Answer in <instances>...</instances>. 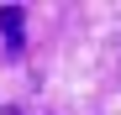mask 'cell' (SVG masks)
<instances>
[{
	"label": "cell",
	"mask_w": 121,
	"mask_h": 115,
	"mask_svg": "<svg viewBox=\"0 0 121 115\" xmlns=\"http://www.w3.org/2000/svg\"><path fill=\"white\" fill-rule=\"evenodd\" d=\"M21 26H26V11H21V5H0V52H5L11 63L26 52V37H21Z\"/></svg>",
	"instance_id": "cell-1"
},
{
	"label": "cell",
	"mask_w": 121,
	"mask_h": 115,
	"mask_svg": "<svg viewBox=\"0 0 121 115\" xmlns=\"http://www.w3.org/2000/svg\"><path fill=\"white\" fill-rule=\"evenodd\" d=\"M116 73H121V31H116Z\"/></svg>",
	"instance_id": "cell-2"
},
{
	"label": "cell",
	"mask_w": 121,
	"mask_h": 115,
	"mask_svg": "<svg viewBox=\"0 0 121 115\" xmlns=\"http://www.w3.org/2000/svg\"><path fill=\"white\" fill-rule=\"evenodd\" d=\"M0 115H21V110H16V105H11V110H0Z\"/></svg>",
	"instance_id": "cell-3"
}]
</instances>
